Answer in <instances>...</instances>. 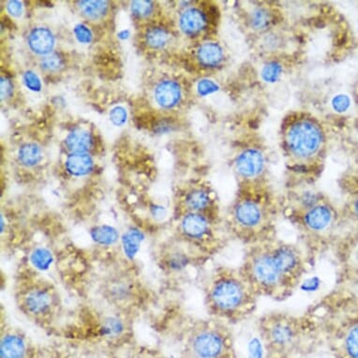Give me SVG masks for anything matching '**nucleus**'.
Wrapping results in <instances>:
<instances>
[{
    "mask_svg": "<svg viewBox=\"0 0 358 358\" xmlns=\"http://www.w3.org/2000/svg\"><path fill=\"white\" fill-rule=\"evenodd\" d=\"M219 88V85L216 83L208 79L201 80L197 85L198 94L201 96L210 95L212 93L217 92Z\"/></svg>",
    "mask_w": 358,
    "mask_h": 358,
    "instance_id": "obj_34",
    "label": "nucleus"
},
{
    "mask_svg": "<svg viewBox=\"0 0 358 358\" xmlns=\"http://www.w3.org/2000/svg\"><path fill=\"white\" fill-rule=\"evenodd\" d=\"M152 10V2L147 1V0L134 1L131 3V12L138 17H145V16L150 15Z\"/></svg>",
    "mask_w": 358,
    "mask_h": 358,
    "instance_id": "obj_31",
    "label": "nucleus"
},
{
    "mask_svg": "<svg viewBox=\"0 0 358 358\" xmlns=\"http://www.w3.org/2000/svg\"><path fill=\"white\" fill-rule=\"evenodd\" d=\"M23 307L29 315L44 317L50 315L53 308V299L50 292L41 287L32 288L24 294Z\"/></svg>",
    "mask_w": 358,
    "mask_h": 358,
    "instance_id": "obj_12",
    "label": "nucleus"
},
{
    "mask_svg": "<svg viewBox=\"0 0 358 358\" xmlns=\"http://www.w3.org/2000/svg\"><path fill=\"white\" fill-rule=\"evenodd\" d=\"M19 161L26 166H34L41 159V148L35 144L24 145L18 153Z\"/></svg>",
    "mask_w": 358,
    "mask_h": 358,
    "instance_id": "obj_26",
    "label": "nucleus"
},
{
    "mask_svg": "<svg viewBox=\"0 0 358 358\" xmlns=\"http://www.w3.org/2000/svg\"><path fill=\"white\" fill-rule=\"evenodd\" d=\"M264 157L260 151L250 148L236 157L235 169L238 176L247 183H255L264 173Z\"/></svg>",
    "mask_w": 358,
    "mask_h": 358,
    "instance_id": "obj_11",
    "label": "nucleus"
},
{
    "mask_svg": "<svg viewBox=\"0 0 358 358\" xmlns=\"http://www.w3.org/2000/svg\"><path fill=\"white\" fill-rule=\"evenodd\" d=\"M118 37L121 38H127L129 37V31L128 30H124V31L120 32V34H118Z\"/></svg>",
    "mask_w": 358,
    "mask_h": 358,
    "instance_id": "obj_41",
    "label": "nucleus"
},
{
    "mask_svg": "<svg viewBox=\"0 0 358 358\" xmlns=\"http://www.w3.org/2000/svg\"><path fill=\"white\" fill-rule=\"evenodd\" d=\"M223 227L231 241L245 247L277 238V213L266 189L247 183L230 208Z\"/></svg>",
    "mask_w": 358,
    "mask_h": 358,
    "instance_id": "obj_5",
    "label": "nucleus"
},
{
    "mask_svg": "<svg viewBox=\"0 0 358 358\" xmlns=\"http://www.w3.org/2000/svg\"><path fill=\"white\" fill-rule=\"evenodd\" d=\"M180 358H238L233 327L213 318L195 322L184 336Z\"/></svg>",
    "mask_w": 358,
    "mask_h": 358,
    "instance_id": "obj_7",
    "label": "nucleus"
},
{
    "mask_svg": "<svg viewBox=\"0 0 358 358\" xmlns=\"http://www.w3.org/2000/svg\"><path fill=\"white\" fill-rule=\"evenodd\" d=\"M90 238L95 244L101 247H110L117 244L121 236L117 228L111 225L101 224L92 228Z\"/></svg>",
    "mask_w": 358,
    "mask_h": 358,
    "instance_id": "obj_20",
    "label": "nucleus"
},
{
    "mask_svg": "<svg viewBox=\"0 0 358 358\" xmlns=\"http://www.w3.org/2000/svg\"><path fill=\"white\" fill-rule=\"evenodd\" d=\"M205 293L206 308L211 317L231 327L247 321L257 310L259 297L238 267H217Z\"/></svg>",
    "mask_w": 358,
    "mask_h": 358,
    "instance_id": "obj_6",
    "label": "nucleus"
},
{
    "mask_svg": "<svg viewBox=\"0 0 358 358\" xmlns=\"http://www.w3.org/2000/svg\"><path fill=\"white\" fill-rule=\"evenodd\" d=\"M24 84L27 87L29 88L32 92H40L41 88V83L38 77L36 76L33 71H27L24 76Z\"/></svg>",
    "mask_w": 358,
    "mask_h": 358,
    "instance_id": "obj_37",
    "label": "nucleus"
},
{
    "mask_svg": "<svg viewBox=\"0 0 358 358\" xmlns=\"http://www.w3.org/2000/svg\"><path fill=\"white\" fill-rule=\"evenodd\" d=\"M145 241V234L138 228L131 227L121 236V248L125 257L129 261H134L141 249Z\"/></svg>",
    "mask_w": 358,
    "mask_h": 358,
    "instance_id": "obj_17",
    "label": "nucleus"
},
{
    "mask_svg": "<svg viewBox=\"0 0 358 358\" xmlns=\"http://www.w3.org/2000/svg\"><path fill=\"white\" fill-rule=\"evenodd\" d=\"M29 347L21 335L7 333L0 341V358H29Z\"/></svg>",
    "mask_w": 358,
    "mask_h": 358,
    "instance_id": "obj_14",
    "label": "nucleus"
},
{
    "mask_svg": "<svg viewBox=\"0 0 358 358\" xmlns=\"http://www.w3.org/2000/svg\"><path fill=\"white\" fill-rule=\"evenodd\" d=\"M196 259L182 244L167 252L164 257V267L170 273H181Z\"/></svg>",
    "mask_w": 358,
    "mask_h": 358,
    "instance_id": "obj_15",
    "label": "nucleus"
},
{
    "mask_svg": "<svg viewBox=\"0 0 358 358\" xmlns=\"http://www.w3.org/2000/svg\"><path fill=\"white\" fill-rule=\"evenodd\" d=\"M333 109L337 113H344L351 106V99L345 94L335 96L331 101Z\"/></svg>",
    "mask_w": 358,
    "mask_h": 358,
    "instance_id": "obj_33",
    "label": "nucleus"
},
{
    "mask_svg": "<svg viewBox=\"0 0 358 358\" xmlns=\"http://www.w3.org/2000/svg\"><path fill=\"white\" fill-rule=\"evenodd\" d=\"M336 285L358 289V247L338 258Z\"/></svg>",
    "mask_w": 358,
    "mask_h": 358,
    "instance_id": "obj_13",
    "label": "nucleus"
},
{
    "mask_svg": "<svg viewBox=\"0 0 358 358\" xmlns=\"http://www.w3.org/2000/svg\"><path fill=\"white\" fill-rule=\"evenodd\" d=\"M220 224L202 214H184L176 231L178 241L195 257H210L224 249L231 241Z\"/></svg>",
    "mask_w": 358,
    "mask_h": 358,
    "instance_id": "obj_8",
    "label": "nucleus"
},
{
    "mask_svg": "<svg viewBox=\"0 0 358 358\" xmlns=\"http://www.w3.org/2000/svg\"><path fill=\"white\" fill-rule=\"evenodd\" d=\"M125 324L121 320L120 318L117 316H113V317H108L103 321L101 324L100 329V335L101 337L106 338H117L123 335L125 331Z\"/></svg>",
    "mask_w": 358,
    "mask_h": 358,
    "instance_id": "obj_25",
    "label": "nucleus"
},
{
    "mask_svg": "<svg viewBox=\"0 0 358 358\" xmlns=\"http://www.w3.org/2000/svg\"><path fill=\"white\" fill-rule=\"evenodd\" d=\"M179 24L184 33L194 35L206 27V17L205 13L200 10L192 8L182 13Z\"/></svg>",
    "mask_w": 358,
    "mask_h": 358,
    "instance_id": "obj_19",
    "label": "nucleus"
},
{
    "mask_svg": "<svg viewBox=\"0 0 358 358\" xmlns=\"http://www.w3.org/2000/svg\"><path fill=\"white\" fill-rule=\"evenodd\" d=\"M214 202V198L208 189L201 188V187L189 189L184 196L183 205L185 211L182 215L187 213L202 214L214 222H220L219 215H217L216 209L212 208Z\"/></svg>",
    "mask_w": 358,
    "mask_h": 358,
    "instance_id": "obj_10",
    "label": "nucleus"
},
{
    "mask_svg": "<svg viewBox=\"0 0 358 358\" xmlns=\"http://www.w3.org/2000/svg\"><path fill=\"white\" fill-rule=\"evenodd\" d=\"M54 261L53 253L48 248H36L29 255L30 264L38 271H48L53 266Z\"/></svg>",
    "mask_w": 358,
    "mask_h": 358,
    "instance_id": "obj_24",
    "label": "nucleus"
},
{
    "mask_svg": "<svg viewBox=\"0 0 358 358\" xmlns=\"http://www.w3.org/2000/svg\"><path fill=\"white\" fill-rule=\"evenodd\" d=\"M285 216L311 267L327 252H333L340 241L341 212L323 195L311 189L300 192L286 208Z\"/></svg>",
    "mask_w": 358,
    "mask_h": 358,
    "instance_id": "obj_3",
    "label": "nucleus"
},
{
    "mask_svg": "<svg viewBox=\"0 0 358 358\" xmlns=\"http://www.w3.org/2000/svg\"><path fill=\"white\" fill-rule=\"evenodd\" d=\"M74 34L79 43H90L92 41V33L88 27L84 26V24H77L76 29H74Z\"/></svg>",
    "mask_w": 358,
    "mask_h": 358,
    "instance_id": "obj_35",
    "label": "nucleus"
},
{
    "mask_svg": "<svg viewBox=\"0 0 358 358\" xmlns=\"http://www.w3.org/2000/svg\"><path fill=\"white\" fill-rule=\"evenodd\" d=\"M256 326L266 358H306L323 347L315 321L306 313L269 311Z\"/></svg>",
    "mask_w": 358,
    "mask_h": 358,
    "instance_id": "obj_4",
    "label": "nucleus"
},
{
    "mask_svg": "<svg viewBox=\"0 0 358 358\" xmlns=\"http://www.w3.org/2000/svg\"><path fill=\"white\" fill-rule=\"evenodd\" d=\"M271 23V15L264 8L253 10L250 15V24L255 29H264Z\"/></svg>",
    "mask_w": 358,
    "mask_h": 358,
    "instance_id": "obj_29",
    "label": "nucleus"
},
{
    "mask_svg": "<svg viewBox=\"0 0 358 358\" xmlns=\"http://www.w3.org/2000/svg\"><path fill=\"white\" fill-rule=\"evenodd\" d=\"M145 40L151 48H162L169 41V33L162 27H151L145 34Z\"/></svg>",
    "mask_w": 358,
    "mask_h": 358,
    "instance_id": "obj_28",
    "label": "nucleus"
},
{
    "mask_svg": "<svg viewBox=\"0 0 358 358\" xmlns=\"http://www.w3.org/2000/svg\"><path fill=\"white\" fill-rule=\"evenodd\" d=\"M66 145L74 153H85L92 148V137L84 129H74L66 139Z\"/></svg>",
    "mask_w": 358,
    "mask_h": 358,
    "instance_id": "obj_23",
    "label": "nucleus"
},
{
    "mask_svg": "<svg viewBox=\"0 0 358 358\" xmlns=\"http://www.w3.org/2000/svg\"><path fill=\"white\" fill-rule=\"evenodd\" d=\"M333 358H358V293L336 285L305 311Z\"/></svg>",
    "mask_w": 358,
    "mask_h": 358,
    "instance_id": "obj_2",
    "label": "nucleus"
},
{
    "mask_svg": "<svg viewBox=\"0 0 358 358\" xmlns=\"http://www.w3.org/2000/svg\"><path fill=\"white\" fill-rule=\"evenodd\" d=\"M151 215L157 220H164L166 217V210L164 206L159 205H152L150 206Z\"/></svg>",
    "mask_w": 358,
    "mask_h": 358,
    "instance_id": "obj_40",
    "label": "nucleus"
},
{
    "mask_svg": "<svg viewBox=\"0 0 358 358\" xmlns=\"http://www.w3.org/2000/svg\"><path fill=\"white\" fill-rule=\"evenodd\" d=\"M155 98L159 106L164 108H172L180 100V87L173 81L162 82L156 88Z\"/></svg>",
    "mask_w": 358,
    "mask_h": 358,
    "instance_id": "obj_18",
    "label": "nucleus"
},
{
    "mask_svg": "<svg viewBox=\"0 0 358 358\" xmlns=\"http://www.w3.org/2000/svg\"><path fill=\"white\" fill-rule=\"evenodd\" d=\"M0 90H1V99L3 100L5 98L9 97L13 93V84L10 80L6 77H1V82H0Z\"/></svg>",
    "mask_w": 358,
    "mask_h": 358,
    "instance_id": "obj_38",
    "label": "nucleus"
},
{
    "mask_svg": "<svg viewBox=\"0 0 358 358\" xmlns=\"http://www.w3.org/2000/svg\"><path fill=\"white\" fill-rule=\"evenodd\" d=\"M7 10L10 15L18 17L23 13V5L20 1H15H15H10L8 2Z\"/></svg>",
    "mask_w": 358,
    "mask_h": 358,
    "instance_id": "obj_39",
    "label": "nucleus"
},
{
    "mask_svg": "<svg viewBox=\"0 0 358 358\" xmlns=\"http://www.w3.org/2000/svg\"><path fill=\"white\" fill-rule=\"evenodd\" d=\"M110 120L115 126H122L127 121V111L123 107L117 106L110 112Z\"/></svg>",
    "mask_w": 358,
    "mask_h": 358,
    "instance_id": "obj_36",
    "label": "nucleus"
},
{
    "mask_svg": "<svg viewBox=\"0 0 358 358\" xmlns=\"http://www.w3.org/2000/svg\"><path fill=\"white\" fill-rule=\"evenodd\" d=\"M62 64V59L59 54L48 55L41 62V68L49 71L59 70Z\"/></svg>",
    "mask_w": 358,
    "mask_h": 358,
    "instance_id": "obj_32",
    "label": "nucleus"
},
{
    "mask_svg": "<svg viewBox=\"0 0 358 358\" xmlns=\"http://www.w3.org/2000/svg\"><path fill=\"white\" fill-rule=\"evenodd\" d=\"M323 134L313 121H297L289 129L287 147L296 158L310 159L320 150Z\"/></svg>",
    "mask_w": 358,
    "mask_h": 358,
    "instance_id": "obj_9",
    "label": "nucleus"
},
{
    "mask_svg": "<svg viewBox=\"0 0 358 358\" xmlns=\"http://www.w3.org/2000/svg\"><path fill=\"white\" fill-rule=\"evenodd\" d=\"M79 5L82 13L90 19L103 17L108 10V3L106 1H81Z\"/></svg>",
    "mask_w": 358,
    "mask_h": 358,
    "instance_id": "obj_27",
    "label": "nucleus"
},
{
    "mask_svg": "<svg viewBox=\"0 0 358 358\" xmlns=\"http://www.w3.org/2000/svg\"><path fill=\"white\" fill-rule=\"evenodd\" d=\"M197 59L205 67H216L223 60V50L216 43L203 44L197 52Z\"/></svg>",
    "mask_w": 358,
    "mask_h": 358,
    "instance_id": "obj_22",
    "label": "nucleus"
},
{
    "mask_svg": "<svg viewBox=\"0 0 358 358\" xmlns=\"http://www.w3.org/2000/svg\"><path fill=\"white\" fill-rule=\"evenodd\" d=\"M282 67L280 63L278 62H269L266 64L262 70L261 76L262 79L266 83H275L280 79L282 76Z\"/></svg>",
    "mask_w": 358,
    "mask_h": 358,
    "instance_id": "obj_30",
    "label": "nucleus"
},
{
    "mask_svg": "<svg viewBox=\"0 0 358 358\" xmlns=\"http://www.w3.org/2000/svg\"><path fill=\"white\" fill-rule=\"evenodd\" d=\"M310 267L299 243L277 236L245 247L238 268L258 297L282 302L294 296Z\"/></svg>",
    "mask_w": 358,
    "mask_h": 358,
    "instance_id": "obj_1",
    "label": "nucleus"
},
{
    "mask_svg": "<svg viewBox=\"0 0 358 358\" xmlns=\"http://www.w3.org/2000/svg\"><path fill=\"white\" fill-rule=\"evenodd\" d=\"M66 169L74 176L88 175L93 169L92 157L85 153H74L68 157L66 161Z\"/></svg>",
    "mask_w": 358,
    "mask_h": 358,
    "instance_id": "obj_21",
    "label": "nucleus"
},
{
    "mask_svg": "<svg viewBox=\"0 0 358 358\" xmlns=\"http://www.w3.org/2000/svg\"><path fill=\"white\" fill-rule=\"evenodd\" d=\"M29 48L38 55H48L53 50L55 38L53 33L45 27H38L32 30L29 38Z\"/></svg>",
    "mask_w": 358,
    "mask_h": 358,
    "instance_id": "obj_16",
    "label": "nucleus"
}]
</instances>
